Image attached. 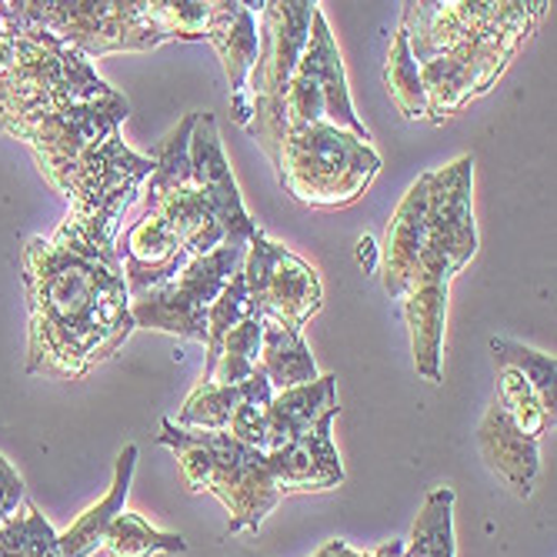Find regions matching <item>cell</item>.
Returning a JSON list of instances; mask_svg holds the SVG:
<instances>
[{
    "instance_id": "6da1fadb",
    "label": "cell",
    "mask_w": 557,
    "mask_h": 557,
    "mask_svg": "<svg viewBox=\"0 0 557 557\" xmlns=\"http://www.w3.org/2000/svg\"><path fill=\"white\" fill-rule=\"evenodd\" d=\"M27 287V374L77 381L111 361L134 331L124 274L54 237L21 247Z\"/></svg>"
},
{
    "instance_id": "7a4b0ae2",
    "label": "cell",
    "mask_w": 557,
    "mask_h": 557,
    "mask_svg": "<svg viewBox=\"0 0 557 557\" xmlns=\"http://www.w3.org/2000/svg\"><path fill=\"white\" fill-rule=\"evenodd\" d=\"M400 30L421 67L428 121L444 124L487 94L534 37L550 4L478 0V4H400Z\"/></svg>"
},
{
    "instance_id": "3957f363",
    "label": "cell",
    "mask_w": 557,
    "mask_h": 557,
    "mask_svg": "<svg viewBox=\"0 0 557 557\" xmlns=\"http://www.w3.org/2000/svg\"><path fill=\"white\" fill-rule=\"evenodd\" d=\"M154 174V158L137 154L121 140V131L94 144L67 174L61 194L71 200L64 224L54 231L58 244L104 261L121 271L117 237L124 214L137 205L147 177Z\"/></svg>"
},
{
    "instance_id": "277c9868",
    "label": "cell",
    "mask_w": 557,
    "mask_h": 557,
    "mask_svg": "<svg viewBox=\"0 0 557 557\" xmlns=\"http://www.w3.org/2000/svg\"><path fill=\"white\" fill-rule=\"evenodd\" d=\"M158 444L171 447L190 491H208L227 508V534H258L284 497L268 454L247 447L227 431H184L161 421Z\"/></svg>"
},
{
    "instance_id": "5b68a950",
    "label": "cell",
    "mask_w": 557,
    "mask_h": 557,
    "mask_svg": "<svg viewBox=\"0 0 557 557\" xmlns=\"http://www.w3.org/2000/svg\"><path fill=\"white\" fill-rule=\"evenodd\" d=\"M11 24L17 30V54L11 71L0 77V131L8 137L34 117L87 104V100H100L114 90L104 77H97L90 61L81 58L74 47L14 17Z\"/></svg>"
},
{
    "instance_id": "8992f818",
    "label": "cell",
    "mask_w": 557,
    "mask_h": 557,
    "mask_svg": "<svg viewBox=\"0 0 557 557\" xmlns=\"http://www.w3.org/2000/svg\"><path fill=\"white\" fill-rule=\"evenodd\" d=\"M281 187L304 208H350L377 177V150L331 124H308L284 134L274 161Z\"/></svg>"
},
{
    "instance_id": "52a82bcc",
    "label": "cell",
    "mask_w": 557,
    "mask_h": 557,
    "mask_svg": "<svg viewBox=\"0 0 557 557\" xmlns=\"http://www.w3.org/2000/svg\"><path fill=\"white\" fill-rule=\"evenodd\" d=\"M8 14L40 27L81 58L97 61L121 50H154L168 37L158 24V0H4Z\"/></svg>"
},
{
    "instance_id": "ba28073f",
    "label": "cell",
    "mask_w": 557,
    "mask_h": 557,
    "mask_svg": "<svg viewBox=\"0 0 557 557\" xmlns=\"http://www.w3.org/2000/svg\"><path fill=\"white\" fill-rule=\"evenodd\" d=\"M321 11L314 0H264L261 11V47H258V64L247 77L250 94V124L247 134L255 137L271 164L281 154L284 144V94L297 71V61L308 47L311 21Z\"/></svg>"
},
{
    "instance_id": "9c48e42d",
    "label": "cell",
    "mask_w": 557,
    "mask_h": 557,
    "mask_svg": "<svg viewBox=\"0 0 557 557\" xmlns=\"http://www.w3.org/2000/svg\"><path fill=\"white\" fill-rule=\"evenodd\" d=\"M197 114H187L158 147H154V174L144 184V211L164 218L190 258H205L221 244H227V234L211 211V205L197 194L190 177V134L197 124Z\"/></svg>"
},
{
    "instance_id": "30bf717a",
    "label": "cell",
    "mask_w": 557,
    "mask_h": 557,
    "mask_svg": "<svg viewBox=\"0 0 557 557\" xmlns=\"http://www.w3.org/2000/svg\"><path fill=\"white\" fill-rule=\"evenodd\" d=\"M244 255L247 247L240 244H221L205 258H190L174 281L131 297L134 327L208 344V311L231 281V274L240 271Z\"/></svg>"
},
{
    "instance_id": "8fae6325",
    "label": "cell",
    "mask_w": 557,
    "mask_h": 557,
    "mask_svg": "<svg viewBox=\"0 0 557 557\" xmlns=\"http://www.w3.org/2000/svg\"><path fill=\"white\" fill-rule=\"evenodd\" d=\"M471 187H474L471 158H458L454 164L428 174V244L411 277V287L450 284L478 255Z\"/></svg>"
},
{
    "instance_id": "7c38bea8",
    "label": "cell",
    "mask_w": 557,
    "mask_h": 557,
    "mask_svg": "<svg viewBox=\"0 0 557 557\" xmlns=\"http://www.w3.org/2000/svg\"><path fill=\"white\" fill-rule=\"evenodd\" d=\"M308 124H331L361 140H371L368 127L354 114L341 50L321 11L311 21L308 47H304L284 94V134Z\"/></svg>"
},
{
    "instance_id": "4fadbf2b",
    "label": "cell",
    "mask_w": 557,
    "mask_h": 557,
    "mask_svg": "<svg viewBox=\"0 0 557 557\" xmlns=\"http://www.w3.org/2000/svg\"><path fill=\"white\" fill-rule=\"evenodd\" d=\"M127 114H131V104L124 100V94L111 90L100 100H87V104H74V108L54 111V114L34 117V121L21 124L11 137L24 140L34 150V161H37L44 181L61 194L74 164L94 144L121 131Z\"/></svg>"
},
{
    "instance_id": "5bb4252c",
    "label": "cell",
    "mask_w": 557,
    "mask_h": 557,
    "mask_svg": "<svg viewBox=\"0 0 557 557\" xmlns=\"http://www.w3.org/2000/svg\"><path fill=\"white\" fill-rule=\"evenodd\" d=\"M244 281L250 294V308L264 321L284 324L300 331L324 304L321 277L311 264H304L297 255L277 240H271L261 227L247 240L244 255Z\"/></svg>"
},
{
    "instance_id": "9a60e30c",
    "label": "cell",
    "mask_w": 557,
    "mask_h": 557,
    "mask_svg": "<svg viewBox=\"0 0 557 557\" xmlns=\"http://www.w3.org/2000/svg\"><path fill=\"white\" fill-rule=\"evenodd\" d=\"M190 177H194L197 194L205 197L211 211L218 214V221L227 234V244L247 247V240L258 234V224L244 211L237 181L224 158L214 114H197V124L190 134Z\"/></svg>"
},
{
    "instance_id": "2e32d148",
    "label": "cell",
    "mask_w": 557,
    "mask_h": 557,
    "mask_svg": "<svg viewBox=\"0 0 557 557\" xmlns=\"http://www.w3.org/2000/svg\"><path fill=\"white\" fill-rule=\"evenodd\" d=\"M428 244V174H421L411 190L404 194L397 214L387 224L384 247H381V271H384V290L391 300H400L411 287V277L418 271V261Z\"/></svg>"
},
{
    "instance_id": "e0dca14e",
    "label": "cell",
    "mask_w": 557,
    "mask_h": 557,
    "mask_svg": "<svg viewBox=\"0 0 557 557\" xmlns=\"http://www.w3.org/2000/svg\"><path fill=\"white\" fill-rule=\"evenodd\" d=\"M224 61V74L231 84V117L247 131L250 124V94H247V77L258 64V14L240 0H221L218 24L208 37Z\"/></svg>"
},
{
    "instance_id": "ac0fdd59",
    "label": "cell",
    "mask_w": 557,
    "mask_h": 557,
    "mask_svg": "<svg viewBox=\"0 0 557 557\" xmlns=\"http://www.w3.org/2000/svg\"><path fill=\"white\" fill-rule=\"evenodd\" d=\"M331 424H334V418H324L311 431H304L290 444L268 454L281 494L331 491V487L344 484V468H341L337 447L331 437Z\"/></svg>"
},
{
    "instance_id": "d6986e66",
    "label": "cell",
    "mask_w": 557,
    "mask_h": 557,
    "mask_svg": "<svg viewBox=\"0 0 557 557\" xmlns=\"http://www.w3.org/2000/svg\"><path fill=\"white\" fill-rule=\"evenodd\" d=\"M478 450L484 465L508 481V487L518 497H531L534 481H537V468H541V454H537V441L528 437L497 400L487 404V411L478 424Z\"/></svg>"
},
{
    "instance_id": "ffe728a7",
    "label": "cell",
    "mask_w": 557,
    "mask_h": 557,
    "mask_svg": "<svg viewBox=\"0 0 557 557\" xmlns=\"http://www.w3.org/2000/svg\"><path fill=\"white\" fill-rule=\"evenodd\" d=\"M337 377L324 374L311 384L277 391L268 411V444L264 454L290 444L304 431H311L324 418H337Z\"/></svg>"
},
{
    "instance_id": "44dd1931",
    "label": "cell",
    "mask_w": 557,
    "mask_h": 557,
    "mask_svg": "<svg viewBox=\"0 0 557 557\" xmlns=\"http://www.w3.org/2000/svg\"><path fill=\"white\" fill-rule=\"evenodd\" d=\"M447 290H450V284H414L400 297V308H404V318H408V331H411L414 368L431 384L441 381Z\"/></svg>"
},
{
    "instance_id": "7402d4cb",
    "label": "cell",
    "mask_w": 557,
    "mask_h": 557,
    "mask_svg": "<svg viewBox=\"0 0 557 557\" xmlns=\"http://www.w3.org/2000/svg\"><path fill=\"white\" fill-rule=\"evenodd\" d=\"M134 468H137V447L127 444L117 454V471H114V484L104 494V500H97L94 508H87L64 534H58V547L61 557H90L94 550H100L104 544V531L111 528V521L124 511V500L131 494V481H134Z\"/></svg>"
},
{
    "instance_id": "603a6c76",
    "label": "cell",
    "mask_w": 557,
    "mask_h": 557,
    "mask_svg": "<svg viewBox=\"0 0 557 557\" xmlns=\"http://www.w3.org/2000/svg\"><path fill=\"white\" fill-rule=\"evenodd\" d=\"M258 371L268 377V384L274 391H290V387L311 384L321 377L318 364L311 358V347L304 344L300 331H290L274 321H264Z\"/></svg>"
},
{
    "instance_id": "cb8c5ba5",
    "label": "cell",
    "mask_w": 557,
    "mask_h": 557,
    "mask_svg": "<svg viewBox=\"0 0 557 557\" xmlns=\"http://www.w3.org/2000/svg\"><path fill=\"white\" fill-rule=\"evenodd\" d=\"M261 334H264V318L250 314L244 318L237 327H231L218 347V361L211 368V374H205L200 381L211 384H224V387H237L244 384L250 374L258 371V358H261Z\"/></svg>"
},
{
    "instance_id": "d4e9b609",
    "label": "cell",
    "mask_w": 557,
    "mask_h": 557,
    "mask_svg": "<svg viewBox=\"0 0 557 557\" xmlns=\"http://www.w3.org/2000/svg\"><path fill=\"white\" fill-rule=\"evenodd\" d=\"M404 557H454V491L434 487L404 544Z\"/></svg>"
},
{
    "instance_id": "484cf974",
    "label": "cell",
    "mask_w": 557,
    "mask_h": 557,
    "mask_svg": "<svg viewBox=\"0 0 557 557\" xmlns=\"http://www.w3.org/2000/svg\"><path fill=\"white\" fill-rule=\"evenodd\" d=\"M384 84L394 100V108L408 117V121H428V97L421 84V67L411 54L408 34L397 30L387 50V64H384Z\"/></svg>"
},
{
    "instance_id": "4316f807",
    "label": "cell",
    "mask_w": 557,
    "mask_h": 557,
    "mask_svg": "<svg viewBox=\"0 0 557 557\" xmlns=\"http://www.w3.org/2000/svg\"><path fill=\"white\" fill-rule=\"evenodd\" d=\"M491 358H494V368H515L534 387L544 414L554 421V408H557V364H554V354L494 337L491 341Z\"/></svg>"
},
{
    "instance_id": "83f0119b",
    "label": "cell",
    "mask_w": 557,
    "mask_h": 557,
    "mask_svg": "<svg viewBox=\"0 0 557 557\" xmlns=\"http://www.w3.org/2000/svg\"><path fill=\"white\" fill-rule=\"evenodd\" d=\"M100 547L111 557H154V554H184L187 541L181 534L150 528L140 515L121 511L104 531V544Z\"/></svg>"
},
{
    "instance_id": "f1b7e54d",
    "label": "cell",
    "mask_w": 557,
    "mask_h": 557,
    "mask_svg": "<svg viewBox=\"0 0 557 557\" xmlns=\"http://www.w3.org/2000/svg\"><path fill=\"white\" fill-rule=\"evenodd\" d=\"M0 557H61L58 531L30 500L21 504L11 521L0 524Z\"/></svg>"
},
{
    "instance_id": "f546056e",
    "label": "cell",
    "mask_w": 557,
    "mask_h": 557,
    "mask_svg": "<svg viewBox=\"0 0 557 557\" xmlns=\"http://www.w3.org/2000/svg\"><path fill=\"white\" fill-rule=\"evenodd\" d=\"M240 400V384L237 387H224V384H211V381H200L190 397L184 400V408L177 414V428L184 431H227L234 408Z\"/></svg>"
},
{
    "instance_id": "4dcf8cb0",
    "label": "cell",
    "mask_w": 557,
    "mask_h": 557,
    "mask_svg": "<svg viewBox=\"0 0 557 557\" xmlns=\"http://www.w3.org/2000/svg\"><path fill=\"white\" fill-rule=\"evenodd\" d=\"M271 400H274V387L268 384V377L261 371L250 374L240 384V400L234 408V418L227 424V434L237 437L247 447H258L264 454L268 444V411H271Z\"/></svg>"
},
{
    "instance_id": "1f68e13d",
    "label": "cell",
    "mask_w": 557,
    "mask_h": 557,
    "mask_svg": "<svg viewBox=\"0 0 557 557\" xmlns=\"http://www.w3.org/2000/svg\"><path fill=\"white\" fill-rule=\"evenodd\" d=\"M494 400L504 408V414H508L534 441H541V434L547 428H554V421L541 408L534 387L515 368H497V394H494Z\"/></svg>"
},
{
    "instance_id": "d6a6232c",
    "label": "cell",
    "mask_w": 557,
    "mask_h": 557,
    "mask_svg": "<svg viewBox=\"0 0 557 557\" xmlns=\"http://www.w3.org/2000/svg\"><path fill=\"white\" fill-rule=\"evenodd\" d=\"M250 314H255V308H250L244 271H234L231 281L224 284V290L218 294V300L211 304V311H208V344H205L208 347V361H205V374H211V368L218 361V347H221L224 334L231 327H237Z\"/></svg>"
},
{
    "instance_id": "836d02e7",
    "label": "cell",
    "mask_w": 557,
    "mask_h": 557,
    "mask_svg": "<svg viewBox=\"0 0 557 557\" xmlns=\"http://www.w3.org/2000/svg\"><path fill=\"white\" fill-rule=\"evenodd\" d=\"M24 500H27L24 497V481L17 478V471L4 458H0V524L11 521Z\"/></svg>"
},
{
    "instance_id": "e575fe53",
    "label": "cell",
    "mask_w": 557,
    "mask_h": 557,
    "mask_svg": "<svg viewBox=\"0 0 557 557\" xmlns=\"http://www.w3.org/2000/svg\"><path fill=\"white\" fill-rule=\"evenodd\" d=\"M314 557H404V544H400V541H387V544H381L377 550L361 554V550H354V547L344 544V541H327Z\"/></svg>"
},
{
    "instance_id": "d590c367",
    "label": "cell",
    "mask_w": 557,
    "mask_h": 557,
    "mask_svg": "<svg viewBox=\"0 0 557 557\" xmlns=\"http://www.w3.org/2000/svg\"><path fill=\"white\" fill-rule=\"evenodd\" d=\"M14 24L11 17L4 14V0H0V77H4L14 64V54H17V44H14Z\"/></svg>"
},
{
    "instance_id": "8d00e7d4",
    "label": "cell",
    "mask_w": 557,
    "mask_h": 557,
    "mask_svg": "<svg viewBox=\"0 0 557 557\" xmlns=\"http://www.w3.org/2000/svg\"><path fill=\"white\" fill-rule=\"evenodd\" d=\"M358 264L364 268V274H374L381 264V247L374 244V237H361L358 240Z\"/></svg>"
}]
</instances>
